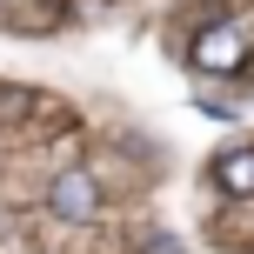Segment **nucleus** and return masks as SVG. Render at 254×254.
Returning <instances> with one entry per match:
<instances>
[{"mask_svg": "<svg viewBox=\"0 0 254 254\" xmlns=\"http://www.w3.org/2000/svg\"><path fill=\"white\" fill-rule=\"evenodd\" d=\"M194 67H201V74H241L248 67V34L241 27H201V34H194Z\"/></svg>", "mask_w": 254, "mask_h": 254, "instance_id": "1", "label": "nucleus"}, {"mask_svg": "<svg viewBox=\"0 0 254 254\" xmlns=\"http://www.w3.org/2000/svg\"><path fill=\"white\" fill-rule=\"evenodd\" d=\"M47 207H54L61 221H94V214H101V181H94L87 167H67V174H54Z\"/></svg>", "mask_w": 254, "mask_h": 254, "instance_id": "2", "label": "nucleus"}, {"mask_svg": "<svg viewBox=\"0 0 254 254\" xmlns=\"http://www.w3.org/2000/svg\"><path fill=\"white\" fill-rule=\"evenodd\" d=\"M214 181H221V194H241V201H248V194H254V147H228L214 161Z\"/></svg>", "mask_w": 254, "mask_h": 254, "instance_id": "3", "label": "nucleus"}]
</instances>
